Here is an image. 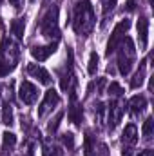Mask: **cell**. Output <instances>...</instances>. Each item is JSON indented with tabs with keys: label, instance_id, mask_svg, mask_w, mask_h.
Instances as JSON below:
<instances>
[{
	"label": "cell",
	"instance_id": "d6a6232c",
	"mask_svg": "<svg viewBox=\"0 0 154 156\" xmlns=\"http://www.w3.org/2000/svg\"><path fill=\"white\" fill-rule=\"evenodd\" d=\"M33 2H35V0H33Z\"/></svg>",
	"mask_w": 154,
	"mask_h": 156
},
{
	"label": "cell",
	"instance_id": "7402d4cb",
	"mask_svg": "<svg viewBox=\"0 0 154 156\" xmlns=\"http://www.w3.org/2000/svg\"><path fill=\"white\" fill-rule=\"evenodd\" d=\"M100 4H102V16H103V26H105V22H107V18L113 15V11H114L116 4H118V0H100Z\"/></svg>",
	"mask_w": 154,
	"mask_h": 156
},
{
	"label": "cell",
	"instance_id": "ba28073f",
	"mask_svg": "<svg viewBox=\"0 0 154 156\" xmlns=\"http://www.w3.org/2000/svg\"><path fill=\"white\" fill-rule=\"evenodd\" d=\"M123 111H125V104L120 100V98H114L111 104H109V109H107V129L113 133L118 123L121 122V116H123Z\"/></svg>",
	"mask_w": 154,
	"mask_h": 156
},
{
	"label": "cell",
	"instance_id": "3957f363",
	"mask_svg": "<svg viewBox=\"0 0 154 156\" xmlns=\"http://www.w3.org/2000/svg\"><path fill=\"white\" fill-rule=\"evenodd\" d=\"M116 53V66H118V71L121 76H127L136 62V49H134V44L131 37H123L121 42L118 44V47L114 49Z\"/></svg>",
	"mask_w": 154,
	"mask_h": 156
},
{
	"label": "cell",
	"instance_id": "d4e9b609",
	"mask_svg": "<svg viewBox=\"0 0 154 156\" xmlns=\"http://www.w3.org/2000/svg\"><path fill=\"white\" fill-rule=\"evenodd\" d=\"M62 118H64V111H60L56 116L49 122V125H47V133H49V134H54V133H56V129H58V125H60Z\"/></svg>",
	"mask_w": 154,
	"mask_h": 156
},
{
	"label": "cell",
	"instance_id": "ac0fdd59",
	"mask_svg": "<svg viewBox=\"0 0 154 156\" xmlns=\"http://www.w3.org/2000/svg\"><path fill=\"white\" fill-rule=\"evenodd\" d=\"M42 153L44 156H64V151L60 145H56L51 138L44 140V145H42Z\"/></svg>",
	"mask_w": 154,
	"mask_h": 156
},
{
	"label": "cell",
	"instance_id": "9c48e42d",
	"mask_svg": "<svg viewBox=\"0 0 154 156\" xmlns=\"http://www.w3.org/2000/svg\"><path fill=\"white\" fill-rule=\"evenodd\" d=\"M60 104V94L54 91V89H47L42 104L38 107V118H45L49 113H53V109Z\"/></svg>",
	"mask_w": 154,
	"mask_h": 156
},
{
	"label": "cell",
	"instance_id": "4dcf8cb0",
	"mask_svg": "<svg viewBox=\"0 0 154 156\" xmlns=\"http://www.w3.org/2000/svg\"><path fill=\"white\" fill-rule=\"evenodd\" d=\"M138 156H154V153H152V149H145V151H140Z\"/></svg>",
	"mask_w": 154,
	"mask_h": 156
},
{
	"label": "cell",
	"instance_id": "9a60e30c",
	"mask_svg": "<svg viewBox=\"0 0 154 156\" xmlns=\"http://www.w3.org/2000/svg\"><path fill=\"white\" fill-rule=\"evenodd\" d=\"M27 73H29L33 78H37L40 83H44V85H49L51 80H53L51 75H49L44 67H40L38 64H29V66H27Z\"/></svg>",
	"mask_w": 154,
	"mask_h": 156
},
{
	"label": "cell",
	"instance_id": "7c38bea8",
	"mask_svg": "<svg viewBox=\"0 0 154 156\" xmlns=\"http://www.w3.org/2000/svg\"><path fill=\"white\" fill-rule=\"evenodd\" d=\"M145 107H147V98L143 94H136L127 102V111L132 118H138L145 111Z\"/></svg>",
	"mask_w": 154,
	"mask_h": 156
},
{
	"label": "cell",
	"instance_id": "5b68a950",
	"mask_svg": "<svg viewBox=\"0 0 154 156\" xmlns=\"http://www.w3.org/2000/svg\"><path fill=\"white\" fill-rule=\"evenodd\" d=\"M58 76H60V87L62 91L69 93L75 89L76 78H75V56H73V49L67 47V58L64 62V67L58 69Z\"/></svg>",
	"mask_w": 154,
	"mask_h": 156
},
{
	"label": "cell",
	"instance_id": "6da1fadb",
	"mask_svg": "<svg viewBox=\"0 0 154 156\" xmlns=\"http://www.w3.org/2000/svg\"><path fill=\"white\" fill-rule=\"evenodd\" d=\"M73 29L78 37H89L96 24V15L91 5V0H78L73 5V16H71Z\"/></svg>",
	"mask_w": 154,
	"mask_h": 156
},
{
	"label": "cell",
	"instance_id": "52a82bcc",
	"mask_svg": "<svg viewBox=\"0 0 154 156\" xmlns=\"http://www.w3.org/2000/svg\"><path fill=\"white\" fill-rule=\"evenodd\" d=\"M129 27H131V20H129V18H123V20H120V22L116 24L114 31H113L109 42H107V49H105V55H107V56H111V55L114 53V49L118 47V44L121 42V38L125 37V33L129 31Z\"/></svg>",
	"mask_w": 154,
	"mask_h": 156
},
{
	"label": "cell",
	"instance_id": "ffe728a7",
	"mask_svg": "<svg viewBox=\"0 0 154 156\" xmlns=\"http://www.w3.org/2000/svg\"><path fill=\"white\" fill-rule=\"evenodd\" d=\"M15 145H16V136L13 133H7L5 131L2 134V153L4 154H11L13 149H15Z\"/></svg>",
	"mask_w": 154,
	"mask_h": 156
},
{
	"label": "cell",
	"instance_id": "4fadbf2b",
	"mask_svg": "<svg viewBox=\"0 0 154 156\" xmlns=\"http://www.w3.org/2000/svg\"><path fill=\"white\" fill-rule=\"evenodd\" d=\"M56 45H58V42H51V44H47V45H33V47H31V55H33L35 60L44 62V60H47V58L56 51Z\"/></svg>",
	"mask_w": 154,
	"mask_h": 156
},
{
	"label": "cell",
	"instance_id": "44dd1931",
	"mask_svg": "<svg viewBox=\"0 0 154 156\" xmlns=\"http://www.w3.org/2000/svg\"><path fill=\"white\" fill-rule=\"evenodd\" d=\"M24 31H26V16L15 18V20L11 22V33H13L18 40H22L24 38Z\"/></svg>",
	"mask_w": 154,
	"mask_h": 156
},
{
	"label": "cell",
	"instance_id": "f1b7e54d",
	"mask_svg": "<svg viewBox=\"0 0 154 156\" xmlns=\"http://www.w3.org/2000/svg\"><path fill=\"white\" fill-rule=\"evenodd\" d=\"M140 5V0H127L125 4V9L127 11H136V7Z\"/></svg>",
	"mask_w": 154,
	"mask_h": 156
},
{
	"label": "cell",
	"instance_id": "484cf974",
	"mask_svg": "<svg viewBox=\"0 0 154 156\" xmlns=\"http://www.w3.org/2000/svg\"><path fill=\"white\" fill-rule=\"evenodd\" d=\"M98 55L96 53H91L89 56V66H87V73L89 75H96V69H98Z\"/></svg>",
	"mask_w": 154,
	"mask_h": 156
},
{
	"label": "cell",
	"instance_id": "1f68e13d",
	"mask_svg": "<svg viewBox=\"0 0 154 156\" xmlns=\"http://www.w3.org/2000/svg\"><path fill=\"white\" fill-rule=\"evenodd\" d=\"M0 4H2V0H0Z\"/></svg>",
	"mask_w": 154,
	"mask_h": 156
},
{
	"label": "cell",
	"instance_id": "d6986e66",
	"mask_svg": "<svg viewBox=\"0 0 154 156\" xmlns=\"http://www.w3.org/2000/svg\"><path fill=\"white\" fill-rule=\"evenodd\" d=\"M83 156H96V138L91 131L85 133L83 140Z\"/></svg>",
	"mask_w": 154,
	"mask_h": 156
},
{
	"label": "cell",
	"instance_id": "e0dca14e",
	"mask_svg": "<svg viewBox=\"0 0 154 156\" xmlns=\"http://www.w3.org/2000/svg\"><path fill=\"white\" fill-rule=\"evenodd\" d=\"M2 123H4V125H13V123H15L11 98H5V100L2 102Z\"/></svg>",
	"mask_w": 154,
	"mask_h": 156
},
{
	"label": "cell",
	"instance_id": "4316f807",
	"mask_svg": "<svg viewBox=\"0 0 154 156\" xmlns=\"http://www.w3.org/2000/svg\"><path fill=\"white\" fill-rule=\"evenodd\" d=\"M60 140H62V144H64L69 151L75 149V134H73V133H64V134L60 136Z\"/></svg>",
	"mask_w": 154,
	"mask_h": 156
},
{
	"label": "cell",
	"instance_id": "7a4b0ae2",
	"mask_svg": "<svg viewBox=\"0 0 154 156\" xmlns=\"http://www.w3.org/2000/svg\"><path fill=\"white\" fill-rule=\"evenodd\" d=\"M20 60L18 44L11 37H4L0 42V76H7L13 73Z\"/></svg>",
	"mask_w": 154,
	"mask_h": 156
},
{
	"label": "cell",
	"instance_id": "603a6c76",
	"mask_svg": "<svg viewBox=\"0 0 154 156\" xmlns=\"http://www.w3.org/2000/svg\"><path fill=\"white\" fill-rule=\"evenodd\" d=\"M123 93H125V91H123V87H121L118 82H111L109 87H107V94L113 96V98H121Z\"/></svg>",
	"mask_w": 154,
	"mask_h": 156
},
{
	"label": "cell",
	"instance_id": "30bf717a",
	"mask_svg": "<svg viewBox=\"0 0 154 156\" xmlns=\"http://www.w3.org/2000/svg\"><path fill=\"white\" fill-rule=\"evenodd\" d=\"M69 94H71V102H69V107H67V116H69V122H73L76 127H80L82 122H83V109H82V104H78L76 89L69 91Z\"/></svg>",
	"mask_w": 154,
	"mask_h": 156
},
{
	"label": "cell",
	"instance_id": "8fae6325",
	"mask_svg": "<svg viewBox=\"0 0 154 156\" xmlns=\"http://www.w3.org/2000/svg\"><path fill=\"white\" fill-rule=\"evenodd\" d=\"M18 96L20 100L26 104V105H33L37 100H38V87L27 80H24L20 83V91H18Z\"/></svg>",
	"mask_w": 154,
	"mask_h": 156
},
{
	"label": "cell",
	"instance_id": "277c9868",
	"mask_svg": "<svg viewBox=\"0 0 154 156\" xmlns=\"http://www.w3.org/2000/svg\"><path fill=\"white\" fill-rule=\"evenodd\" d=\"M38 31L42 37L49 38L51 42H58L60 40V26H58V5L53 4L49 5V9L42 15L38 22Z\"/></svg>",
	"mask_w": 154,
	"mask_h": 156
},
{
	"label": "cell",
	"instance_id": "83f0119b",
	"mask_svg": "<svg viewBox=\"0 0 154 156\" xmlns=\"http://www.w3.org/2000/svg\"><path fill=\"white\" fill-rule=\"evenodd\" d=\"M94 107H96V109H94V118H96V122L102 125V123H103V113H105V105H103L102 102H98Z\"/></svg>",
	"mask_w": 154,
	"mask_h": 156
},
{
	"label": "cell",
	"instance_id": "2e32d148",
	"mask_svg": "<svg viewBox=\"0 0 154 156\" xmlns=\"http://www.w3.org/2000/svg\"><path fill=\"white\" fill-rule=\"evenodd\" d=\"M145 73H147V58L140 62V67H138V71L134 73V76L131 78V87H132V89H138V87H142V83L145 82Z\"/></svg>",
	"mask_w": 154,
	"mask_h": 156
},
{
	"label": "cell",
	"instance_id": "f546056e",
	"mask_svg": "<svg viewBox=\"0 0 154 156\" xmlns=\"http://www.w3.org/2000/svg\"><path fill=\"white\" fill-rule=\"evenodd\" d=\"M9 4H11L15 9H22V5H24V0H9Z\"/></svg>",
	"mask_w": 154,
	"mask_h": 156
},
{
	"label": "cell",
	"instance_id": "8992f818",
	"mask_svg": "<svg viewBox=\"0 0 154 156\" xmlns=\"http://www.w3.org/2000/svg\"><path fill=\"white\" fill-rule=\"evenodd\" d=\"M136 142H138V129L134 123H127L121 133V156H132Z\"/></svg>",
	"mask_w": 154,
	"mask_h": 156
},
{
	"label": "cell",
	"instance_id": "5bb4252c",
	"mask_svg": "<svg viewBox=\"0 0 154 156\" xmlns=\"http://www.w3.org/2000/svg\"><path fill=\"white\" fill-rule=\"evenodd\" d=\"M138 40H140V49L145 51L149 44V18L147 16H140L138 20Z\"/></svg>",
	"mask_w": 154,
	"mask_h": 156
},
{
	"label": "cell",
	"instance_id": "cb8c5ba5",
	"mask_svg": "<svg viewBox=\"0 0 154 156\" xmlns=\"http://www.w3.org/2000/svg\"><path fill=\"white\" fill-rule=\"evenodd\" d=\"M152 129H154V122H152V116H149L143 123V140L145 142L152 140Z\"/></svg>",
	"mask_w": 154,
	"mask_h": 156
}]
</instances>
